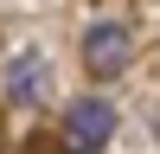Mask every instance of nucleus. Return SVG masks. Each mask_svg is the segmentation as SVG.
Instances as JSON below:
<instances>
[{
    "label": "nucleus",
    "instance_id": "1",
    "mask_svg": "<svg viewBox=\"0 0 160 154\" xmlns=\"http://www.w3.org/2000/svg\"><path fill=\"white\" fill-rule=\"evenodd\" d=\"M128 58H135V38H128V26L96 19V26L83 32V71H90V77H122V71H128Z\"/></svg>",
    "mask_w": 160,
    "mask_h": 154
},
{
    "label": "nucleus",
    "instance_id": "2",
    "mask_svg": "<svg viewBox=\"0 0 160 154\" xmlns=\"http://www.w3.org/2000/svg\"><path fill=\"white\" fill-rule=\"evenodd\" d=\"M45 90H51V64H45V51H38V45L13 51V58H7V96L19 103V109H38V103H45Z\"/></svg>",
    "mask_w": 160,
    "mask_h": 154
},
{
    "label": "nucleus",
    "instance_id": "3",
    "mask_svg": "<svg viewBox=\"0 0 160 154\" xmlns=\"http://www.w3.org/2000/svg\"><path fill=\"white\" fill-rule=\"evenodd\" d=\"M109 135H115V109H109L102 96H83V103H71V109H64V141H71V148L96 154Z\"/></svg>",
    "mask_w": 160,
    "mask_h": 154
},
{
    "label": "nucleus",
    "instance_id": "4",
    "mask_svg": "<svg viewBox=\"0 0 160 154\" xmlns=\"http://www.w3.org/2000/svg\"><path fill=\"white\" fill-rule=\"evenodd\" d=\"M26 154H51V141H26Z\"/></svg>",
    "mask_w": 160,
    "mask_h": 154
},
{
    "label": "nucleus",
    "instance_id": "5",
    "mask_svg": "<svg viewBox=\"0 0 160 154\" xmlns=\"http://www.w3.org/2000/svg\"><path fill=\"white\" fill-rule=\"evenodd\" d=\"M71 154H83V148H71Z\"/></svg>",
    "mask_w": 160,
    "mask_h": 154
}]
</instances>
